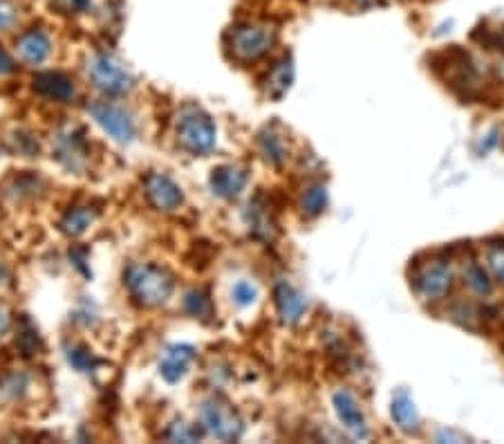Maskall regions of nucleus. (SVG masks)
<instances>
[{"label":"nucleus","instance_id":"17","mask_svg":"<svg viewBox=\"0 0 504 444\" xmlns=\"http://www.w3.org/2000/svg\"><path fill=\"white\" fill-rule=\"evenodd\" d=\"M292 79H294L292 59H289V56H283V59L269 70L267 95L274 97V99H280V97L289 90V86H292Z\"/></svg>","mask_w":504,"mask_h":444},{"label":"nucleus","instance_id":"10","mask_svg":"<svg viewBox=\"0 0 504 444\" xmlns=\"http://www.w3.org/2000/svg\"><path fill=\"white\" fill-rule=\"evenodd\" d=\"M332 401H334L336 418H339V422L343 424L345 431H348L352 438H357V440H366V438L370 436V429H368L361 406H359V401L354 400V395H350L348 391H336Z\"/></svg>","mask_w":504,"mask_h":444},{"label":"nucleus","instance_id":"31","mask_svg":"<svg viewBox=\"0 0 504 444\" xmlns=\"http://www.w3.org/2000/svg\"><path fill=\"white\" fill-rule=\"evenodd\" d=\"M63 5L68 12L77 14V12H86L88 5H90V0H63Z\"/></svg>","mask_w":504,"mask_h":444},{"label":"nucleus","instance_id":"23","mask_svg":"<svg viewBox=\"0 0 504 444\" xmlns=\"http://www.w3.org/2000/svg\"><path fill=\"white\" fill-rule=\"evenodd\" d=\"M258 144H260V151H263L265 160L272 162V165H283L285 162V144H283V137H278L276 133H272V130H263L258 137Z\"/></svg>","mask_w":504,"mask_h":444},{"label":"nucleus","instance_id":"12","mask_svg":"<svg viewBox=\"0 0 504 444\" xmlns=\"http://www.w3.org/2000/svg\"><path fill=\"white\" fill-rule=\"evenodd\" d=\"M274 298H276L278 316L285 326H296L305 316L307 298L298 289H294L292 285L278 283Z\"/></svg>","mask_w":504,"mask_h":444},{"label":"nucleus","instance_id":"25","mask_svg":"<svg viewBox=\"0 0 504 444\" xmlns=\"http://www.w3.org/2000/svg\"><path fill=\"white\" fill-rule=\"evenodd\" d=\"M164 436L171 442H198L202 438V427H193V424H186L184 420H177V422L168 424Z\"/></svg>","mask_w":504,"mask_h":444},{"label":"nucleus","instance_id":"30","mask_svg":"<svg viewBox=\"0 0 504 444\" xmlns=\"http://www.w3.org/2000/svg\"><path fill=\"white\" fill-rule=\"evenodd\" d=\"M14 70H16V63H14L12 56L5 52L3 45H0V77H7V74H12Z\"/></svg>","mask_w":504,"mask_h":444},{"label":"nucleus","instance_id":"29","mask_svg":"<svg viewBox=\"0 0 504 444\" xmlns=\"http://www.w3.org/2000/svg\"><path fill=\"white\" fill-rule=\"evenodd\" d=\"M487 259L493 274L504 283V242H493V245H489Z\"/></svg>","mask_w":504,"mask_h":444},{"label":"nucleus","instance_id":"14","mask_svg":"<svg viewBox=\"0 0 504 444\" xmlns=\"http://www.w3.org/2000/svg\"><path fill=\"white\" fill-rule=\"evenodd\" d=\"M16 52L23 63L41 65L52 54V41L43 30H30L21 34V39L16 41Z\"/></svg>","mask_w":504,"mask_h":444},{"label":"nucleus","instance_id":"32","mask_svg":"<svg viewBox=\"0 0 504 444\" xmlns=\"http://www.w3.org/2000/svg\"><path fill=\"white\" fill-rule=\"evenodd\" d=\"M7 328H9V312L7 307L0 306V336L7 333Z\"/></svg>","mask_w":504,"mask_h":444},{"label":"nucleus","instance_id":"1","mask_svg":"<svg viewBox=\"0 0 504 444\" xmlns=\"http://www.w3.org/2000/svg\"><path fill=\"white\" fill-rule=\"evenodd\" d=\"M130 297L144 307L164 306L175 289V279L166 268L155 263H133L124 274Z\"/></svg>","mask_w":504,"mask_h":444},{"label":"nucleus","instance_id":"26","mask_svg":"<svg viewBox=\"0 0 504 444\" xmlns=\"http://www.w3.org/2000/svg\"><path fill=\"white\" fill-rule=\"evenodd\" d=\"M464 279H466V283H469V288L473 289L475 294H480V297H487V294H491V280H489L482 265L469 263V268L464 269Z\"/></svg>","mask_w":504,"mask_h":444},{"label":"nucleus","instance_id":"27","mask_svg":"<svg viewBox=\"0 0 504 444\" xmlns=\"http://www.w3.org/2000/svg\"><path fill=\"white\" fill-rule=\"evenodd\" d=\"M231 297L238 306L247 307L251 306V303H256V298H258V288H256L251 280H238L231 289Z\"/></svg>","mask_w":504,"mask_h":444},{"label":"nucleus","instance_id":"16","mask_svg":"<svg viewBox=\"0 0 504 444\" xmlns=\"http://www.w3.org/2000/svg\"><path fill=\"white\" fill-rule=\"evenodd\" d=\"M392 420L397 422V427L406 433H413L419 429V413L415 409L413 397L406 391H399L392 397Z\"/></svg>","mask_w":504,"mask_h":444},{"label":"nucleus","instance_id":"21","mask_svg":"<svg viewBox=\"0 0 504 444\" xmlns=\"http://www.w3.org/2000/svg\"><path fill=\"white\" fill-rule=\"evenodd\" d=\"M247 222H249V229L254 231V236L263 238V241H269L274 236V222L269 218L267 209L258 207V200L249 204L247 209Z\"/></svg>","mask_w":504,"mask_h":444},{"label":"nucleus","instance_id":"3","mask_svg":"<svg viewBox=\"0 0 504 444\" xmlns=\"http://www.w3.org/2000/svg\"><path fill=\"white\" fill-rule=\"evenodd\" d=\"M274 43H276V30L267 23H240V25L231 27L227 36V45L233 59L242 61V63L258 61L260 56L272 50Z\"/></svg>","mask_w":504,"mask_h":444},{"label":"nucleus","instance_id":"9","mask_svg":"<svg viewBox=\"0 0 504 444\" xmlns=\"http://www.w3.org/2000/svg\"><path fill=\"white\" fill-rule=\"evenodd\" d=\"M144 191H146V198L157 212L171 213L175 209L182 207L184 203V194H182L180 186L166 175V173H148L146 180H144Z\"/></svg>","mask_w":504,"mask_h":444},{"label":"nucleus","instance_id":"4","mask_svg":"<svg viewBox=\"0 0 504 444\" xmlns=\"http://www.w3.org/2000/svg\"><path fill=\"white\" fill-rule=\"evenodd\" d=\"M88 77L92 86L108 97H121L133 90L135 79L117 56L99 52L88 59Z\"/></svg>","mask_w":504,"mask_h":444},{"label":"nucleus","instance_id":"22","mask_svg":"<svg viewBox=\"0 0 504 444\" xmlns=\"http://www.w3.org/2000/svg\"><path fill=\"white\" fill-rule=\"evenodd\" d=\"M30 389V375L27 373L9 371L5 375H0V392H3L7 400H21Z\"/></svg>","mask_w":504,"mask_h":444},{"label":"nucleus","instance_id":"18","mask_svg":"<svg viewBox=\"0 0 504 444\" xmlns=\"http://www.w3.org/2000/svg\"><path fill=\"white\" fill-rule=\"evenodd\" d=\"M97 212L92 207H72L63 218H61V231L65 236H81V233L88 231L92 222H95Z\"/></svg>","mask_w":504,"mask_h":444},{"label":"nucleus","instance_id":"6","mask_svg":"<svg viewBox=\"0 0 504 444\" xmlns=\"http://www.w3.org/2000/svg\"><path fill=\"white\" fill-rule=\"evenodd\" d=\"M88 112L117 142L128 144L137 135V126H135L133 115L126 106L115 104V101H92V104H88Z\"/></svg>","mask_w":504,"mask_h":444},{"label":"nucleus","instance_id":"13","mask_svg":"<svg viewBox=\"0 0 504 444\" xmlns=\"http://www.w3.org/2000/svg\"><path fill=\"white\" fill-rule=\"evenodd\" d=\"M247 180H249V175H247V171L242 166H218L211 173V189L218 198L233 200L245 191Z\"/></svg>","mask_w":504,"mask_h":444},{"label":"nucleus","instance_id":"15","mask_svg":"<svg viewBox=\"0 0 504 444\" xmlns=\"http://www.w3.org/2000/svg\"><path fill=\"white\" fill-rule=\"evenodd\" d=\"M34 90L39 92L41 97L52 101H72L77 97V90H74V83L70 81L65 74L61 72H41L34 77Z\"/></svg>","mask_w":504,"mask_h":444},{"label":"nucleus","instance_id":"19","mask_svg":"<svg viewBox=\"0 0 504 444\" xmlns=\"http://www.w3.org/2000/svg\"><path fill=\"white\" fill-rule=\"evenodd\" d=\"M63 350H65V359H68V364L74 368V371L90 375V373H95L97 368H99L101 359L97 357L92 350H88L86 345L72 344V345H65Z\"/></svg>","mask_w":504,"mask_h":444},{"label":"nucleus","instance_id":"11","mask_svg":"<svg viewBox=\"0 0 504 444\" xmlns=\"http://www.w3.org/2000/svg\"><path fill=\"white\" fill-rule=\"evenodd\" d=\"M195 359V348L189 344H173L164 348L160 357V373L168 384H177L180 380H184V375L189 373L191 364Z\"/></svg>","mask_w":504,"mask_h":444},{"label":"nucleus","instance_id":"28","mask_svg":"<svg viewBox=\"0 0 504 444\" xmlns=\"http://www.w3.org/2000/svg\"><path fill=\"white\" fill-rule=\"evenodd\" d=\"M18 5L14 0H0V32L12 30L18 23Z\"/></svg>","mask_w":504,"mask_h":444},{"label":"nucleus","instance_id":"7","mask_svg":"<svg viewBox=\"0 0 504 444\" xmlns=\"http://www.w3.org/2000/svg\"><path fill=\"white\" fill-rule=\"evenodd\" d=\"M453 272L446 260H428L413 274V288L424 301H437L451 289Z\"/></svg>","mask_w":504,"mask_h":444},{"label":"nucleus","instance_id":"33","mask_svg":"<svg viewBox=\"0 0 504 444\" xmlns=\"http://www.w3.org/2000/svg\"><path fill=\"white\" fill-rule=\"evenodd\" d=\"M7 279H9L7 269H5V265H3V263H0V285H3V283H7Z\"/></svg>","mask_w":504,"mask_h":444},{"label":"nucleus","instance_id":"8","mask_svg":"<svg viewBox=\"0 0 504 444\" xmlns=\"http://www.w3.org/2000/svg\"><path fill=\"white\" fill-rule=\"evenodd\" d=\"M52 153L70 173H81L88 166V142L83 130L63 128L52 137Z\"/></svg>","mask_w":504,"mask_h":444},{"label":"nucleus","instance_id":"5","mask_svg":"<svg viewBox=\"0 0 504 444\" xmlns=\"http://www.w3.org/2000/svg\"><path fill=\"white\" fill-rule=\"evenodd\" d=\"M200 422H202L204 431L222 442H236L245 433V422H242L240 413L220 397H209L200 404Z\"/></svg>","mask_w":504,"mask_h":444},{"label":"nucleus","instance_id":"20","mask_svg":"<svg viewBox=\"0 0 504 444\" xmlns=\"http://www.w3.org/2000/svg\"><path fill=\"white\" fill-rule=\"evenodd\" d=\"M184 310L189 312L191 316H195V319L211 321L213 303L207 292H202V289H191V292L184 294Z\"/></svg>","mask_w":504,"mask_h":444},{"label":"nucleus","instance_id":"2","mask_svg":"<svg viewBox=\"0 0 504 444\" xmlns=\"http://www.w3.org/2000/svg\"><path fill=\"white\" fill-rule=\"evenodd\" d=\"M175 130L177 142L182 144V148L193 153V156H207V153H211L216 148V124L198 106L189 104L180 110L175 121Z\"/></svg>","mask_w":504,"mask_h":444},{"label":"nucleus","instance_id":"24","mask_svg":"<svg viewBox=\"0 0 504 444\" xmlns=\"http://www.w3.org/2000/svg\"><path fill=\"white\" fill-rule=\"evenodd\" d=\"M301 207L307 216H319L328 207V189L323 184H314L303 194Z\"/></svg>","mask_w":504,"mask_h":444}]
</instances>
